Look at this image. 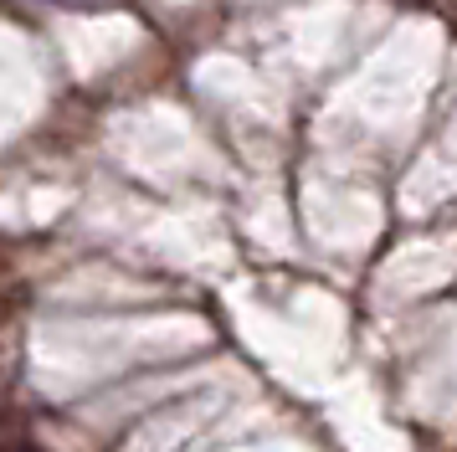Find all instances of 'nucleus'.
<instances>
[{"label":"nucleus","instance_id":"f257e3e1","mask_svg":"<svg viewBox=\"0 0 457 452\" xmlns=\"http://www.w3.org/2000/svg\"><path fill=\"white\" fill-rule=\"evenodd\" d=\"M5 452H37V448H5Z\"/></svg>","mask_w":457,"mask_h":452}]
</instances>
